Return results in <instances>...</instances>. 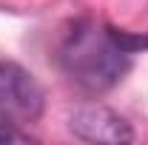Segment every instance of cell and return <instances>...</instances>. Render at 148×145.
<instances>
[{
    "mask_svg": "<svg viewBox=\"0 0 148 145\" xmlns=\"http://www.w3.org/2000/svg\"><path fill=\"white\" fill-rule=\"evenodd\" d=\"M60 66L71 83L91 94H100L114 88L131 63L128 51H123L106 29L94 26L91 20H80L60 43Z\"/></svg>",
    "mask_w": 148,
    "mask_h": 145,
    "instance_id": "obj_1",
    "label": "cell"
},
{
    "mask_svg": "<svg viewBox=\"0 0 148 145\" xmlns=\"http://www.w3.org/2000/svg\"><path fill=\"white\" fill-rule=\"evenodd\" d=\"M43 114V88L17 63H0V122L29 125Z\"/></svg>",
    "mask_w": 148,
    "mask_h": 145,
    "instance_id": "obj_2",
    "label": "cell"
},
{
    "mask_svg": "<svg viewBox=\"0 0 148 145\" xmlns=\"http://www.w3.org/2000/svg\"><path fill=\"white\" fill-rule=\"evenodd\" d=\"M69 128L83 142H106V145H125L134 140L131 125L106 105H80L69 117Z\"/></svg>",
    "mask_w": 148,
    "mask_h": 145,
    "instance_id": "obj_3",
    "label": "cell"
},
{
    "mask_svg": "<svg viewBox=\"0 0 148 145\" xmlns=\"http://www.w3.org/2000/svg\"><path fill=\"white\" fill-rule=\"evenodd\" d=\"M106 31H108V37L123 49V51H128V54H137V51H145L148 49V34H131V31L111 29V26H106Z\"/></svg>",
    "mask_w": 148,
    "mask_h": 145,
    "instance_id": "obj_4",
    "label": "cell"
},
{
    "mask_svg": "<svg viewBox=\"0 0 148 145\" xmlns=\"http://www.w3.org/2000/svg\"><path fill=\"white\" fill-rule=\"evenodd\" d=\"M0 142H20V145H26V142H34L29 134H23L20 131V125H12V122H0Z\"/></svg>",
    "mask_w": 148,
    "mask_h": 145,
    "instance_id": "obj_5",
    "label": "cell"
}]
</instances>
